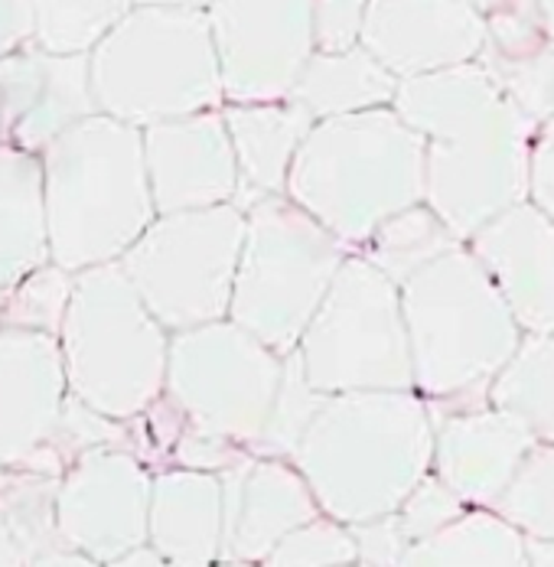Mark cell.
Listing matches in <instances>:
<instances>
[{"label": "cell", "mask_w": 554, "mask_h": 567, "mask_svg": "<svg viewBox=\"0 0 554 567\" xmlns=\"http://www.w3.org/2000/svg\"><path fill=\"white\" fill-rule=\"evenodd\" d=\"M490 404L522 421L535 441L554 444V330L525 333L515 355L490 382Z\"/></svg>", "instance_id": "4316f807"}, {"label": "cell", "mask_w": 554, "mask_h": 567, "mask_svg": "<svg viewBox=\"0 0 554 567\" xmlns=\"http://www.w3.org/2000/svg\"><path fill=\"white\" fill-rule=\"evenodd\" d=\"M535 434L493 404L434 414V473L470 506L493 509Z\"/></svg>", "instance_id": "ffe728a7"}, {"label": "cell", "mask_w": 554, "mask_h": 567, "mask_svg": "<svg viewBox=\"0 0 554 567\" xmlns=\"http://www.w3.org/2000/svg\"><path fill=\"white\" fill-rule=\"evenodd\" d=\"M33 43V0H0V59Z\"/></svg>", "instance_id": "f35d334b"}, {"label": "cell", "mask_w": 554, "mask_h": 567, "mask_svg": "<svg viewBox=\"0 0 554 567\" xmlns=\"http://www.w3.org/2000/svg\"><path fill=\"white\" fill-rule=\"evenodd\" d=\"M225 558L261 565L300 525L324 515L307 476L287 456L245 454L222 470Z\"/></svg>", "instance_id": "ac0fdd59"}, {"label": "cell", "mask_w": 554, "mask_h": 567, "mask_svg": "<svg viewBox=\"0 0 554 567\" xmlns=\"http://www.w3.org/2000/svg\"><path fill=\"white\" fill-rule=\"evenodd\" d=\"M245 216L228 320L290 355L352 251L287 193L252 203Z\"/></svg>", "instance_id": "ba28073f"}, {"label": "cell", "mask_w": 554, "mask_h": 567, "mask_svg": "<svg viewBox=\"0 0 554 567\" xmlns=\"http://www.w3.org/2000/svg\"><path fill=\"white\" fill-rule=\"evenodd\" d=\"M75 275L62 265L47 261L37 271H30L23 281L3 290V327L7 330H30L55 337L65 327V313L72 303Z\"/></svg>", "instance_id": "1f68e13d"}, {"label": "cell", "mask_w": 554, "mask_h": 567, "mask_svg": "<svg viewBox=\"0 0 554 567\" xmlns=\"http://www.w3.org/2000/svg\"><path fill=\"white\" fill-rule=\"evenodd\" d=\"M401 567H529V542L493 509H470L441 535L414 542Z\"/></svg>", "instance_id": "484cf974"}, {"label": "cell", "mask_w": 554, "mask_h": 567, "mask_svg": "<svg viewBox=\"0 0 554 567\" xmlns=\"http://www.w3.org/2000/svg\"><path fill=\"white\" fill-rule=\"evenodd\" d=\"M105 567H170V565H166L164 558H161L151 545H144V548H137V551H131V555H124V558H117V561H111V565Z\"/></svg>", "instance_id": "b9f144b4"}, {"label": "cell", "mask_w": 554, "mask_h": 567, "mask_svg": "<svg viewBox=\"0 0 554 567\" xmlns=\"http://www.w3.org/2000/svg\"><path fill=\"white\" fill-rule=\"evenodd\" d=\"M320 395L414 392L401 287L352 251L294 349Z\"/></svg>", "instance_id": "9c48e42d"}, {"label": "cell", "mask_w": 554, "mask_h": 567, "mask_svg": "<svg viewBox=\"0 0 554 567\" xmlns=\"http://www.w3.org/2000/svg\"><path fill=\"white\" fill-rule=\"evenodd\" d=\"M466 3H473V7H480L483 13H490V10H493V7H499L502 0H466Z\"/></svg>", "instance_id": "bcb514c9"}, {"label": "cell", "mask_w": 554, "mask_h": 567, "mask_svg": "<svg viewBox=\"0 0 554 567\" xmlns=\"http://www.w3.org/2000/svg\"><path fill=\"white\" fill-rule=\"evenodd\" d=\"M476 62L535 127L554 117V37L535 0H502L486 13V47Z\"/></svg>", "instance_id": "7402d4cb"}, {"label": "cell", "mask_w": 554, "mask_h": 567, "mask_svg": "<svg viewBox=\"0 0 554 567\" xmlns=\"http://www.w3.org/2000/svg\"><path fill=\"white\" fill-rule=\"evenodd\" d=\"M356 561L359 551L352 528L330 515H317L314 522L294 528L258 567H342Z\"/></svg>", "instance_id": "836d02e7"}, {"label": "cell", "mask_w": 554, "mask_h": 567, "mask_svg": "<svg viewBox=\"0 0 554 567\" xmlns=\"http://www.w3.org/2000/svg\"><path fill=\"white\" fill-rule=\"evenodd\" d=\"M342 567H366V565H359V561H356V565H342Z\"/></svg>", "instance_id": "f907efd6"}, {"label": "cell", "mask_w": 554, "mask_h": 567, "mask_svg": "<svg viewBox=\"0 0 554 567\" xmlns=\"http://www.w3.org/2000/svg\"><path fill=\"white\" fill-rule=\"evenodd\" d=\"M0 567H27V558H23L20 545L13 542L10 528L3 525V518H0Z\"/></svg>", "instance_id": "60d3db41"}, {"label": "cell", "mask_w": 554, "mask_h": 567, "mask_svg": "<svg viewBox=\"0 0 554 567\" xmlns=\"http://www.w3.org/2000/svg\"><path fill=\"white\" fill-rule=\"evenodd\" d=\"M170 340L121 261L75 275L59 346L69 392L79 401L111 421L147 414L166 392Z\"/></svg>", "instance_id": "52a82bcc"}, {"label": "cell", "mask_w": 554, "mask_h": 567, "mask_svg": "<svg viewBox=\"0 0 554 567\" xmlns=\"http://www.w3.org/2000/svg\"><path fill=\"white\" fill-rule=\"evenodd\" d=\"M401 79L391 75L362 43L342 53H314L300 82L294 85V102L307 109L314 121L342 114L372 112L394 105Z\"/></svg>", "instance_id": "d4e9b609"}, {"label": "cell", "mask_w": 554, "mask_h": 567, "mask_svg": "<svg viewBox=\"0 0 554 567\" xmlns=\"http://www.w3.org/2000/svg\"><path fill=\"white\" fill-rule=\"evenodd\" d=\"M428 141L394 112L317 121L294 161L287 196L359 251L388 219L424 203Z\"/></svg>", "instance_id": "5b68a950"}, {"label": "cell", "mask_w": 554, "mask_h": 567, "mask_svg": "<svg viewBox=\"0 0 554 567\" xmlns=\"http://www.w3.org/2000/svg\"><path fill=\"white\" fill-rule=\"evenodd\" d=\"M154 473L131 451H92L79 456L59 483L62 545L111 565L147 545Z\"/></svg>", "instance_id": "4fadbf2b"}, {"label": "cell", "mask_w": 554, "mask_h": 567, "mask_svg": "<svg viewBox=\"0 0 554 567\" xmlns=\"http://www.w3.org/2000/svg\"><path fill=\"white\" fill-rule=\"evenodd\" d=\"M137 7H179V10H209L213 0H137Z\"/></svg>", "instance_id": "ee69618b"}, {"label": "cell", "mask_w": 554, "mask_h": 567, "mask_svg": "<svg viewBox=\"0 0 554 567\" xmlns=\"http://www.w3.org/2000/svg\"><path fill=\"white\" fill-rule=\"evenodd\" d=\"M456 245H466V241H460L441 216L428 203H421L388 219L386 226L359 248V255L369 258L376 268H382L388 278L401 287Z\"/></svg>", "instance_id": "83f0119b"}, {"label": "cell", "mask_w": 554, "mask_h": 567, "mask_svg": "<svg viewBox=\"0 0 554 567\" xmlns=\"http://www.w3.org/2000/svg\"><path fill=\"white\" fill-rule=\"evenodd\" d=\"M147 545L170 567H216L225 558V489L219 473L164 466L154 473Z\"/></svg>", "instance_id": "44dd1931"}, {"label": "cell", "mask_w": 554, "mask_h": 567, "mask_svg": "<svg viewBox=\"0 0 554 567\" xmlns=\"http://www.w3.org/2000/svg\"><path fill=\"white\" fill-rule=\"evenodd\" d=\"M362 47L401 82L431 75L480 59L486 13L466 0H369Z\"/></svg>", "instance_id": "9a60e30c"}, {"label": "cell", "mask_w": 554, "mask_h": 567, "mask_svg": "<svg viewBox=\"0 0 554 567\" xmlns=\"http://www.w3.org/2000/svg\"><path fill=\"white\" fill-rule=\"evenodd\" d=\"M50 258L43 157L0 144V290L23 281Z\"/></svg>", "instance_id": "cb8c5ba5"}, {"label": "cell", "mask_w": 554, "mask_h": 567, "mask_svg": "<svg viewBox=\"0 0 554 567\" xmlns=\"http://www.w3.org/2000/svg\"><path fill=\"white\" fill-rule=\"evenodd\" d=\"M414 392L428 404L470 411L490 404V382L525 340L515 313L466 245L401 284ZM434 414V411H431Z\"/></svg>", "instance_id": "277c9868"}, {"label": "cell", "mask_w": 554, "mask_h": 567, "mask_svg": "<svg viewBox=\"0 0 554 567\" xmlns=\"http://www.w3.org/2000/svg\"><path fill=\"white\" fill-rule=\"evenodd\" d=\"M327 395H320L310 382H307V372L300 365V355L290 352L284 359V379H280V392L275 398V408H271V417H268V427L255 447V454L268 456H294L300 437L307 434V427L314 424L317 411L324 408Z\"/></svg>", "instance_id": "d6a6232c"}, {"label": "cell", "mask_w": 554, "mask_h": 567, "mask_svg": "<svg viewBox=\"0 0 554 567\" xmlns=\"http://www.w3.org/2000/svg\"><path fill=\"white\" fill-rule=\"evenodd\" d=\"M466 248L486 268L525 333L554 330V219L532 199L499 213Z\"/></svg>", "instance_id": "d6986e66"}, {"label": "cell", "mask_w": 554, "mask_h": 567, "mask_svg": "<svg viewBox=\"0 0 554 567\" xmlns=\"http://www.w3.org/2000/svg\"><path fill=\"white\" fill-rule=\"evenodd\" d=\"M216 567H258V565H245V561H219Z\"/></svg>", "instance_id": "c3c4849f"}, {"label": "cell", "mask_w": 554, "mask_h": 567, "mask_svg": "<svg viewBox=\"0 0 554 567\" xmlns=\"http://www.w3.org/2000/svg\"><path fill=\"white\" fill-rule=\"evenodd\" d=\"M535 7H538V13H542V20H545L548 33L554 37V0H535Z\"/></svg>", "instance_id": "f6af8a7d"}, {"label": "cell", "mask_w": 554, "mask_h": 567, "mask_svg": "<svg viewBox=\"0 0 554 567\" xmlns=\"http://www.w3.org/2000/svg\"><path fill=\"white\" fill-rule=\"evenodd\" d=\"M245 231L238 203L157 216L121 268L170 333L219 323L228 320Z\"/></svg>", "instance_id": "30bf717a"}, {"label": "cell", "mask_w": 554, "mask_h": 567, "mask_svg": "<svg viewBox=\"0 0 554 567\" xmlns=\"http://www.w3.org/2000/svg\"><path fill=\"white\" fill-rule=\"evenodd\" d=\"M394 112L428 141L424 203L460 241L529 199L535 124L480 62L404 79Z\"/></svg>", "instance_id": "6da1fadb"}, {"label": "cell", "mask_w": 554, "mask_h": 567, "mask_svg": "<svg viewBox=\"0 0 554 567\" xmlns=\"http://www.w3.org/2000/svg\"><path fill=\"white\" fill-rule=\"evenodd\" d=\"M99 114L92 59L65 56L37 43L0 59V127L3 144L43 154L79 121Z\"/></svg>", "instance_id": "5bb4252c"}, {"label": "cell", "mask_w": 554, "mask_h": 567, "mask_svg": "<svg viewBox=\"0 0 554 567\" xmlns=\"http://www.w3.org/2000/svg\"><path fill=\"white\" fill-rule=\"evenodd\" d=\"M529 199L554 219V117L535 127L532 141V173H529Z\"/></svg>", "instance_id": "74e56055"}, {"label": "cell", "mask_w": 554, "mask_h": 567, "mask_svg": "<svg viewBox=\"0 0 554 567\" xmlns=\"http://www.w3.org/2000/svg\"><path fill=\"white\" fill-rule=\"evenodd\" d=\"M352 538H356L359 565L366 567H401L411 548L398 515H382V518L352 525Z\"/></svg>", "instance_id": "8d00e7d4"}, {"label": "cell", "mask_w": 554, "mask_h": 567, "mask_svg": "<svg viewBox=\"0 0 554 567\" xmlns=\"http://www.w3.org/2000/svg\"><path fill=\"white\" fill-rule=\"evenodd\" d=\"M144 157L157 216L238 199V157L222 109L144 127Z\"/></svg>", "instance_id": "e0dca14e"}, {"label": "cell", "mask_w": 554, "mask_h": 567, "mask_svg": "<svg viewBox=\"0 0 554 567\" xmlns=\"http://www.w3.org/2000/svg\"><path fill=\"white\" fill-rule=\"evenodd\" d=\"M529 567H554V538L529 542Z\"/></svg>", "instance_id": "7bdbcfd3"}, {"label": "cell", "mask_w": 554, "mask_h": 567, "mask_svg": "<svg viewBox=\"0 0 554 567\" xmlns=\"http://www.w3.org/2000/svg\"><path fill=\"white\" fill-rule=\"evenodd\" d=\"M225 105L284 102L317 53L314 0H213Z\"/></svg>", "instance_id": "7c38bea8"}, {"label": "cell", "mask_w": 554, "mask_h": 567, "mask_svg": "<svg viewBox=\"0 0 554 567\" xmlns=\"http://www.w3.org/2000/svg\"><path fill=\"white\" fill-rule=\"evenodd\" d=\"M470 512V506L443 483L438 473L424 476L414 493L401 503V509L394 512L408 542H424V538H434L441 535L443 528H450L456 518H463Z\"/></svg>", "instance_id": "e575fe53"}, {"label": "cell", "mask_w": 554, "mask_h": 567, "mask_svg": "<svg viewBox=\"0 0 554 567\" xmlns=\"http://www.w3.org/2000/svg\"><path fill=\"white\" fill-rule=\"evenodd\" d=\"M89 59L99 112L141 131L225 109L206 10L134 7Z\"/></svg>", "instance_id": "8992f818"}, {"label": "cell", "mask_w": 554, "mask_h": 567, "mask_svg": "<svg viewBox=\"0 0 554 567\" xmlns=\"http://www.w3.org/2000/svg\"><path fill=\"white\" fill-rule=\"evenodd\" d=\"M40 157L50 258L65 271L121 261L157 219L141 127L99 112L69 127Z\"/></svg>", "instance_id": "3957f363"}, {"label": "cell", "mask_w": 554, "mask_h": 567, "mask_svg": "<svg viewBox=\"0 0 554 567\" xmlns=\"http://www.w3.org/2000/svg\"><path fill=\"white\" fill-rule=\"evenodd\" d=\"M290 460L336 522L394 515L434 473L431 404L418 392L327 395Z\"/></svg>", "instance_id": "7a4b0ae2"}, {"label": "cell", "mask_w": 554, "mask_h": 567, "mask_svg": "<svg viewBox=\"0 0 554 567\" xmlns=\"http://www.w3.org/2000/svg\"><path fill=\"white\" fill-rule=\"evenodd\" d=\"M284 359L232 320L173 333L166 392L189 427L255 454L284 379Z\"/></svg>", "instance_id": "8fae6325"}, {"label": "cell", "mask_w": 554, "mask_h": 567, "mask_svg": "<svg viewBox=\"0 0 554 567\" xmlns=\"http://www.w3.org/2000/svg\"><path fill=\"white\" fill-rule=\"evenodd\" d=\"M59 483L62 476L10 470V480L0 489V518L20 545L27 565L65 548L59 535Z\"/></svg>", "instance_id": "f1b7e54d"}, {"label": "cell", "mask_w": 554, "mask_h": 567, "mask_svg": "<svg viewBox=\"0 0 554 567\" xmlns=\"http://www.w3.org/2000/svg\"><path fill=\"white\" fill-rule=\"evenodd\" d=\"M69 375L55 337L30 330H0V463L30 470L50 447Z\"/></svg>", "instance_id": "2e32d148"}, {"label": "cell", "mask_w": 554, "mask_h": 567, "mask_svg": "<svg viewBox=\"0 0 554 567\" xmlns=\"http://www.w3.org/2000/svg\"><path fill=\"white\" fill-rule=\"evenodd\" d=\"M225 127L238 157V206L248 209L265 196L287 193L294 161L317 124L294 99L225 105Z\"/></svg>", "instance_id": "603a6c76"}, {"label": "cell", "mask_w": 554, "mask_h": 567, "mask_svg": "<svg viewBox=\"0 0 554 567\" xmlns=\"http://www.w3.org/2000/svg\"><path fill=\"white\" fill-rule=\"evenodd\" d=\"M0 144H3V127H0Z\"/></svg>", "instance_id": "816d5d0a"}, {"label": "cell", "mask_w": 554, "mask_h": 567, "mask_svg": "<svg viewBox=\"0 0 554 567\" xmlns=\"http://www.w3.org/2000/svg\"><path fill=\"white\" fill-rule=\"evenodd\" d=\"M27 567H105L99 565V561H92V558H85V555H79V551H72V548H59L53 555H47V558H40V561H33V565Z\"/></svg>", "instance_id": "ab89813d"}, {"label": "cell", "mask_w": 554, "mask_h": 567, "mask_svg": "<svg viewBox=\"0 0 554 567\" xmlns=\"http://www.w3.org/2000/svg\"><path fill=\"white\" fill-rule=\"evenodd\" d=\"M137 0H33V43L50 53H92Z\"/></svg>", "instance_id": "f546056e"}, {"label": "cell", "mask_w": 554, "mask_h": 567, "mask_svg": "<svg viewBox=\"0 0 554 567\" xmlns=\"http://www.w3.org/2000/svg\"><path fill=\"white\" fill-rule=\"evenodd\" d=\"M0 330H3V290H0Z\"/></svg>", "instance_id": "681fc988"}, {"label": "cell", "mask_w": 554, "mask_h": 567, "mask_svg": "<svg viewBox=\"0 0 554 567\" xmlns=\"http://www.w3.org/2000/svg\"><path fill=\"white\" fill-rule=\"evenodd\" d=\"M369 0H314V33L320 53H342L362 43Z\"/></svg>", "instance_id": "d590c367"}, {"label": "cell", "mask_w": 554, "mask_h": 567, "mask_svg": "<svg viewBox=\"0 0 554 567\" xmlns=\"http://www.w3.org/2000/svg\"><path fill=\"white\" fill-rule=\"evenodd\" d=\"M7 480H10V470H7V466H3V463H0V489H3V486H7Z\"/></svg>", "instance_id": "7dc6e473"}, {"label": "cell", "mask_w": 554, "mask_h": 567, "mask_svg": "<svg viewBox=\"0 0 554 567\" xmlns=\"http://www.w3.org/2000/svg\"><path fill=\"white\" fill-rule=\"evenodd\" d=\"M502 522H509L525 542L554 538V444H535L509 486L493 503Z\"/></svg>", "instance_id": "4dcf8cb0"}]
</instances>
